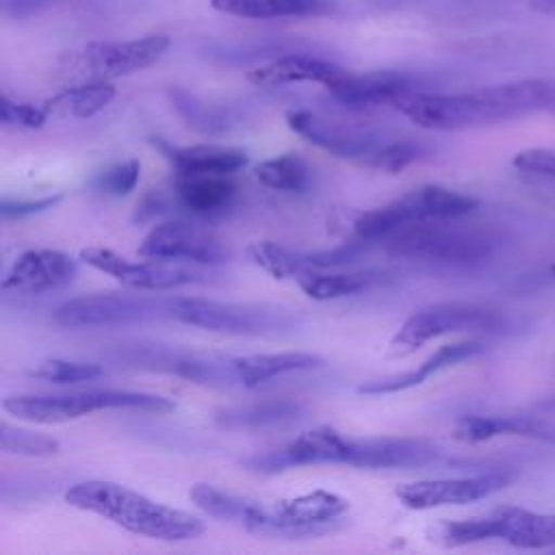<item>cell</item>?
<instances>
[{"label": "cell", "mask_w": 555, "mask_h": 555, "mask_svg": "<svg viewBox=\"0 0 555 555\" xmlns=\"http://www.w3.org/2000/svg\"><path fill=\"white\" fill-rule=\"evenodd\" d=\"M395 108L427 130H466L518 119L538 111L555 113V82L516 80L464 93L421 91L401 100Z\"/></svg>", "instance_id": "6da1fadb"}, {"label": "cell", "mask_w": 555, "mask_h": 555, "mask_svg": "<svg viewBox=\"0 0 555 555\" xmlns=\"http://www.w3.org/2000/svg\"><path fill=\"white\" fill-rule=\"evenodd\" d=\"M65 501L82 512L102 516L117 527L163 542L195 540L204 533L202 518L156 503L145 494L106 479H87L65 492Z\"/></svg>", "instance_id": "7a4b0ae2"}, {"label": "cell", "mask_w": 555, "mask_h": 555, "mask_svg": "<svg viewBox=\"0 0 555 555\" xmlns=\"http://www.w3.org/2000/svg\"><path fill=\"white\" fill-rule=\"evenodd\" d=\"M349 501L336 492L312 490L291 499H280L273 505L254 503L243 529L260 538L301 540L321 538L343 529V516Z\"/></svg>", "instance_id": "3957f363"}, {"label": "cell", "mask_w": 555, "mask_h": 555, "mask_svg": "<svg viewBox=\"0 0 555 555\" xmlns=\"http://www.w3.org/2000/svg\"><path fill=\"white\" fill-rule=\"evenodd\" d=\"M447 219L408 223L382 238L384 249L399 258L466 267L492 256L496 238L486 230L447 225Z\"/></svg>", "instance_id": "277c9868"}, {"label": "cell", "mask_w": 555, "mask_h": 555, "mask_svg": "<svg viewBox=\"0 0 555 555\" xmlns=\"http://www.w3.org/2000/svg\"><path fill=\"white\" fill-rule=\"evenodd\" d=\"M479 206V199L440 184H425L418 186L384 206L358 212L349 230L356 241H382L390 232L418 221L431 219H460L473 212Z\"/></svg>", "instance_id": "5b68a950"}, {"label": "cell", "mask_w": 555, "mask_h": 555, "mask_svg": "<svg viewBox=\"0 0 555 555\" xmlns=\"http://www.w3.org/2000/svg\"><path fill=\"white\" fill-rule=\"evenodd\" d=\"M4 412L22 421L54 425L65 423L100 410H143V412H171L176 401L134 390H87L72 395H15L2 403Z\"/></svg>", "instance_id": "8992f818"}, {"label": "cell", "mask_w": 555, "mask_h": 555, "mask_svg": "<svg viewBox=\"0 0 555 555\" xmlns=\"http://www.w3.org/2000/svg\"><path fill=\"white\" fill-rule=\"evenodd\" d=\"M507 317L483 304L468 301H444L423 308L408 317L388 343V358H405L431 338L455 334V332H503Z\"/></svg>", "instance_id": "52a82bcc"}, {"label": "cell", "mask_w": 555, "mask_h": 555, "mask_svg": "<svg viewBox=\"0 0 555 555\" xmlns=\"http://www.w3.org/2000/svg\"><path fill=\"white\" fill-rule=\"evenodd\" d=\"M169 317L184 325L236 336H264L295 327L293 312L278 306L232 304L195 297L169 299Z\"/></svg>", "instance_id": "ba28073f"}, {"label": "cell", "mask_w": 555, "mask_h": 555, "mask_svg": "<svg viewBox=\"0 0 555 555\" xmlns=\"http://www.w3.org/2000/svg\"><path fill=\"white\" fill-rule=\"evenodd\" d=\"M167 35H145L124 41H91L72 52L65 65L87 80H111L141 72L165 56L169 50Z\"/></svg>", "instance_id": "9c48e42d"}, {"label": "cell", "mask_w": 555, "mask_h": 555, "mask_svg": "<svg viewBox=\"0 0 555 555\" xmlns=\"http://www.w3.org/2000/svg\"><path fill=\"white\" fill-rule=\"evenodd\" d=\"M163 312L169 314V301L165 299L98 293L63 301L52 312V319L63 327H119L156 319Z\"/></svg>", "instance_id": "30bf717a"}, {"label": "cell", "mask_w": 555, "mask_h": 555, "mask_svg": "<svg viewBox=\"0 0 555 555\" xmlns=\"http://www.w3.org/2000/svg\"><path fill=\"white\" fill-rule=\"evenodd\" d=\"M139 256L160 262H195V264H223L230 260V249L210 230L171 219L156 223L139 243Z\"/></svg>", "instance_id": "8fae6325"}, {"label": "cell", "mask_w": 555, "mask_h": 555, "mask_svg": "<svg viewBox=\"0 0 555 555\" xmlns=\"http://www.w3.org/2000/svg\"><path fill=\"white\" fill-rule=\"evenodd\" d=\"M80 260L137 291H173L206 280V273L160 260H128L108 247H85Z\"/></svg>", "instance_id": "7c38bea8"}, {"label": "cell", "mask_w": 555, "mask_h": 555, "mask_svg": "<svg viewBox=\"0 0 555 555\" xmlns=\"http://www.w3.org/2000/svg\"><path fill=\"white\" fill-rule=\"evenodd\" d=\"M349 449V438L343 436L338 429L330 425H321L308 431H301L291 442L264 451L254 453L243 460V466L256 473H282L297 466H312V464H345Z\"/></svg>", "instance_id": "4fadbf2b"}, {"label": "cell", "mask_w": 555, "mask_h": 555, "mask_svg": "<svg viewBox=\"0 0 555 555\" xmlns=\"http://www.w3.org/2000/svg\"><path fill=\"white\" fill-rule=\"evenodd\" d=\"M512 470H490L468 477H447V479H423L401 483L395 496L410 509H434L442 505H464L486 499L514 481Z\"/></svg>", "instance_id": "5bb4252c"}, {"label": "cell", "mask_w": 555, "mask_h": 555, "mask_svg": "<svg viewBox=\"0 0 555 555\" xmlns=\"http://www.w3.org/2000/svg\"><path fill=\"white\" fill-rule=\"evenodd\" d=\"M286 124L295 134L340 158L362 160L382 145V137L377 130L353 126L338 119H327L306 108L288 111Z\"/></svg>", "instance_id": "9a60e30c"}, {"label": "cell", "mask_w": 555, "mask_h": 555, "mask_svg": "<svg viewBox=\"0 0 555 555\" xmlns=\"http://www.w3.org/2000/svg\"><path fill=\"white\" fill-rule=\"evenodd\" d=\"M425 82L418 76L405 72H369L345 74L327 87L334 100L347 108L362 111L375 106H397L401 100L421 93Z\"/></svg>", "instance_id": "2e32d148"}, {"label": "cell", "mask_w": 555, "mask_h": 555, "mask_svg": "<svg viewBox=\"0 0 555 555\" xmlns=\"http://www.w3.org/2000/svg\"><path fill=\"white\" fill-rule=\"evenodd\" d=\"M78 262L61 249H28L15 258L2 280V291L41 295L61 291L74 282Z\"/></svg>", "instance_id": "e0dca14e"}, {"label": "cell", "mask_w": 555, "mask_h": 555, "mask_svg": "<svg viewBox=\"0 0 555 555\" xmlns=\"http://www.w3.org/2000/svg\"><path fill=\"white\" fill-rule=\"evenodd\" d=\"M440 451L425 438H349L345 464L356 468H403L425 466Z\"/></svg>", "instance_id": "ac0fdd59"}, {"label": "cell", "mask_w": 555, "mask_h": 555, "mask_svg": "<svg viewBox=\"0 0 555 555\" xmlns=\"http://www.w3.org/2000/svg\"><path fill=\"white\" fill-rule=\"evenodd\" d=\"M154 145L171 163L176 176H232L249 163L245 150L219 143H199L176 147L160 139Z\"/></svg>", "instance_id": "d6986e66"}, {"label": "cell", "mask_w": 555, "mask_h": 555, "mask_svg": "<svg viewBox=\"0 0 555 555\" xmlns=\"http://www.w3.org/2000/svg\"><path fill=\"white\" fill-rule=\"evenodd\" d=\"M488 516L492 520V538L516 548H555V514L501 505Z\"/></svg>", "instance_id": "ffe728a7"}, {"label": "cell", "mask_w": 555, "mask_h": 555, "mask_svg": "<svg viewBox=\"0 0 555 555\" xmlns=\"http://www.w3.org/2000/svg\"><path fill=\"white\" fill-rule=\"evenodd\" d=\"M323 358L308 351H280V353H254L241 358H228V384H241L245 388H254L273 377L310 371L323 366Z\"/></svg>", "instance_id": "44dd1931"}, {"label": "cell", "mask_w": 555, "mask_h": 555, "mask_svg": "<svg viewBox=\"0 0 555 555\" xmlns=\"http://www.w3.org/2000/svg\"><path fill=\"white\" fill-rule=\"evenodd\" d=\"M501 436H520L540 442H555V423L533 416H483L466 414L453 425V438L460 442H486Z\"/></svg>", "instance_id": "7402d4cb"}, {"label": "cell", "mask_w": 555, "mask_h": 555, "mask_svg": "<svg viewBox=\"0 0 555 555\" xmlns=\"http://www.w3.org/2000/svg\"><path fill=\"white\" fill-rule=\"evenodd\" d=\"M481 351H483V343H479V340H460V343L442 345L429 358H425L416 369L360 384L358 392L360 395H395V392L414 388V386L423 384L427 377H431L434 373H438L447 366H453L462 360H468Z\"/></svg>", "instance_id": "603a6c76"}, {"label": "cell", "mask_w": 555, "mask_h": 555, "mask_svg": "<svg viewBox=\"0 0 555 555\" xmlns=\"http://www.w3.org/2000/svg\"><path fill=\"white\" fill-rule=\"evenodd\" d=\"M347 72L325 59L308 56V54H286L260 65L247 74V78L258 87H282L295 82H319L334 85Z\"/></svg>", "instance_id": "cb8c5ba5"}, {"label": "cell", "mask_w": 555, "mask_h": 555, "mask_svg": "<svg viewBox=\"0 0 555 555\" xmlns=\"http://www.w3.org/2000/svg\"><path fill=\"white\" fill-rule=\"evenodd\" d=\"M236 182L230 176H176L173 199L191 215L212 217L223 212L236 197Z\"/></svg>", "instance_id": "d4e9b609"}, {"label": "cell", "mask_w": 555, "mask_h": 555, "mask_svg": "<svg viewBox=\"0 0 555 555\" xmlns=\"http://www.w3.org/2000/svg\"><path fill=\"white\" fill-rule=\"evenodd\" d=\"M306 414V405L293 399L258 401L247 405L223 408L215 414V423L223 429H262L273 425H286Z\"/></svg>", "instance_id": "484cf974"}, {"label": "cell", "mask_w": 555, "mask_h": 555, "mask_svg": "<svg viewBox=\"0 0 555 555\" xmlns=\"http://www.w3.org/2000/svg\"><path fill=\"white\" fill-rule=\"evenodd\" d=\"M212 9L245 20L314 17L330 13L327 0H210Z\"/></svg>", "instance_id": "4316f807"}, {"label": "cell", "mask_w": 555, "mask_h": 555, "mask_svg": "<svg viewBox=\"0 0 555 555\" xmlns=\"http://www.w3.org/2000/svg\"><path fill=\"white\" fill-rule=\"evenodd\" d=\"M386 275L379 271H349V273H306L297 278V286L314 301H330L364 293L384 284Z\"/></svg>", "instance_id": "83f0119b"}, {"label": "cell", "mask_w": 555, "mask_h": 555, "mask_svg": "<svg viewBox=\"0 0 555 555\" xmlns=\"http://www.w3.org/2000/svg\"><path fill=\"white\" fill-rule=\"evenodd\" d=\"M115 87L108 80H89L78 87H69L46 102L48 113H59L76 119H87L106 108L115 100Z\"/></svg>", "instance_id": "f1b7e54d"}, {"label": "cell", "mask_w": 555, "mask_h": 555, "mask_svg": "<svg viewBox=\"0 0 555 555\" xmlns=\"http://www.w3.org/2000/svg\"><path fill=\"white\" fill-rule=\"evenodd\" d=\"M254 173L262 186L282 193H301L310 186L312 180L308 163L297 154H280L262 160L260 165H256Z\"/></svg>", "instance_id": "f546056e"}, {"label": "cell", "mask_w": 555, "mask_h": 555, "mask_svg": "<svg viewBox=\"0 0 555 555\" xmlns=\"http://www.w3.org/2000/svg\"><path fill=\"white\" fill-rule=\"evenodd\" d=\"M167 95H169L171 106L176 108V113L189 128H193L202 134H221L228 130L230 117L223 108L212 106L180 87H169Z\"/></svg>", "instance_id": "4dcf8cb0"}, {"label": "cell", "mask_w": 555, "mask_h": 555, "mask_svg": "<svg viewBox=\"0 0 555 555\" xmlns=\"http://www.w3.org/2000/svg\"><path fill=\"white\" fill-rule=\"evenodd\" d=\"M247 256L256 267L267 271L275 280L286 278H301L306 273H312L314 267L306 260L304 254H295L273 241H254L247 247Z\"/></svg>", "instance_id": "1f68e13d"}, {"label": "cell", "mask_w": 555, "mask_h": 555, "mask_svg": "<svg viewBox=\"0 0 555 555\" xmlns=\"http://www.w3.org/2000/svg\"><path fill=\"white\" fill-rule=\"evenodd\" d=\"M189 496L208 516L219 518V520H228V522H236L241 527H243L247 514L254 507L251 499H243L238 494L225 492V490L215 488L210 483H195L191 488Z\"/></svg>", "instance_id": "d6a6232c"}, {"label": "cell", "mask_w": 555, "mask_h": 555, "mask_svg": "<svg viewBox=\"0 0 555 555\" xmlns=\"http://www.w3.org/2000/svg\"><path fill=\"white\" fill-rule=\"evenodd\" d=\"M0 449L13 455L26 457H46L61 451V442L48 434L13 427L11 423L0 425Z\"/></svg>", "instance_id": "836d02e7"}, {"label": "cell", "mask_w": 555, "mask_h": 555, "mask_svg": "<svg viewBox=\"0 0 555 555\" xmlns=\"http://www.w3.org/2000/svg\"><path fill=\"white\" fill-rule=\"evenodd\" d=\"M423 154H425V145L423 143L412 141V139H403V141L382 143L366 158H362V163L366 167H373V169H379V171L397 173V171L405 169L408 165L416 163Z\"/></svg>", "instance_id": "e575fe53"}, {"label": "cell", "mask_w": 555, "mask_h": 555, "mask_svg": "<svg viewBox=\"0 0 555 555\" xmlns=\"http://www.w3.org/2000/svg\"><path fill=\"white\" fill-rule=\"evenodd\" d=\"M28 375L56 382V384H76V382H91L104 375V369L95 362H76V360H43L39 366L30 369Z\"/></svg>", "instance_id": "d590c367"}, {"label": "cell", "mask_w": 555, "mask_h": 555, "mask_svg": "<svg viewBox=\"0 0 555 555\" xmlns=\"http://www.w3.org/2000/svg\"><path fill=\"white\" fill-rule=\"evenodd\" d=\"M139 173H141V165L137 158H128L124 163H117L108 169H104L102 173L95 176L93 186L106 195H128L130 191H134V186L139 184Z\"/></svg>", "instance_id": "8d00e7d4"}, {"label": "cell", "mask_w": 555, "mask_h": 555, "mask_svg": "<svg viewBox=\"0 0 555 555\" xmlns=\"http://www.w3.org/2000/svg\"><path fill=\"white\" fill-rule=\"evenodd\" d=\"M46 106H35L28 102H13L7 95L0 100V121L4 126H20V128H41L48 119Z\"/></svg>", "instance_id": "74e56055"}, {"label": "cell", "mask_w": 555, "mask_h": 555, "mask_svg": "<svg viewBox=\"0 0 555 555\" xmlns=\"http://www.w3.org/2000/svg\"><path fill=\"white\" fill-rule=\"evenodd\" d=\"M512 167L527 176L555 180V150H544V147L522 150L512 158Z\"/></svg>", "instance_id": "f35d334b"}, {"label": "cell", "mask_w": 555, "mask_h": 555, "mask_svg": "<svg viewBox=\"0 0 555 555\" xmlns=\"http://www.w3.org/2000/svg\"><path fill=\"white\" fill-rule=\"evenodd\" d=\"M63 199V195H48L39 199H2L0 215L2 219H22L37 212H43L52 206H56Z\"/></svg>", "instance_id": "ab89813d"}, {"label": "cell", "mask_w": 555, "mask_h": 555, "mask_svg": "<svg viewBox=\"0 0 555 555\" xmlns=\"http://www.w3.org/2000/svg\"><path fill=\"white\" fill-rule=\"evenodd\" d=\"M535 7L544 13H555V0H538Z\"/></svg>", "instance_id": "60d3db41"}]
</instances>
